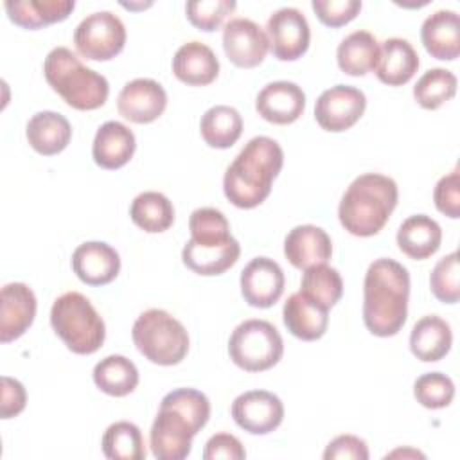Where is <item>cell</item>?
Returning <instances> with one entry per match:
<instances>
[{"label": "cell", "mask_w": 460, "mask_h": 460, "mask_svg": "<svg viewBox=\"0 0 460 460\" xmlns=\"http://www.w3.org/2000/svg\"><path fill=\"white\" fill-rule=\"evenodd\" d=\"M210 402L196 388H176L164 395L149 431L151 453L158 460H183L194 435L208 422Z\"/></svg>", "instance_id": "1"}, {"label": "cell", "mask_w": 460, "mask_h": 460, "mask_svg": "<svg viewBox=\"0 0 460 460\" xmlns=\"http://www.w3.org/2000/svg\"><path fill=\"white\" fill-rule=\"evenodd\" d=\"M410 273L394 259H376L363 280V322L379 338L395 336L408 316Z\"/></svg>", "instance_id": "2"}, {"label": "cell", "mask_w": 460, "mask_h": 460, "mask_svg": "<svg viewBox=\"0 0 460 460\" xmlns=\"http://www.w3.org/2000/svg\"><path fill=\"white\" fill-rule=\"evenodd\" d=\"M284 165V151L270 137H253L226 167L223 190L237 208H255L271 192L273 180Z\"/></svg>", "instance_id": "3"}, {"label": "cell", "mask_w": 460, "mask_h": 460, "mask_svg": "<svg viewBox=\"0 0 460 460\" xmlns=\"http://www.w3.org/2000/svg\"><path fill=\"white\" fill-rule=\"evenodd\" d=\"M397 183L385 174L358 176L343 192L338 217L341 226L356 237L376 235L390 219L397 205Z\"/></svg>", "instance_id": "4"}, {"label": "cell", "mask_w": 460, "mask_h": 460, "mask_svg": "<svg viewBox=\"0 0 460 460\" xmlns=\"http://www.w3.org/2000/svg\"><path fill=\"white\" fill-rule=\"evenodd\" d=\"M43 74L50 88L75 110H97L110 93L106 77L88 66L66 47L52 49L43 61Z\"/></svg>", "instance_id": "5"}, {"label": "cell", "mask_w": 460, "mask_h": 460, "mask_svg": "<svg viewBox=\"0 0 460 460\" xmlns=\"http://www.w3.org/2000/svg\"><path fill=\"white\" fill-rule=\"evenodd\" d=\"M50 325L74 354H93L106 338L104 320L92 302L77 291L63 293L54 300Z\"/></svg>", "instance_id": "6"}, {"label": "cell", "mask_w": 460, "mask_h": 460, "mask_svg": "<svg viewBox=\"0 0 460 460\" xmlns=\"http://www.w3.org/2000/svg\"><path fill=\"white\" fill-rule=\"evenodd\" d=\"M133 343L155 365H178L189 352V334L180 320L164 309H147L133 323Z\"/></svg>", "instance_id": "7"}, {"label": "cell", "mask_w": 460, "mask_h": 460, "mask_svg": "<svg viewBox=\"0 0 460 460\" xmlns=\"http://www.w3.org/2000/svg\"><path fill=\"white\" fill-rule=\"evenodd\" d=\"M230 359L246 372H262L275 367L284 354L280 332L268 320L241 322L228 340Z\"/></svg>", "instance_id": "8"}, {"label": "cell", "mask_w": 460, "mask_h": 460, "mask_svg": "<svg viewBox=\"0 0 460 460\" xmlns=\"http://www.w3.org/2000/svg\"><path fill=\"white\" fill-rule=\"evenodd\" d=\"M77 52L90 61H110L126 45V27L110 11H97L81 20L74 32Z\"/></svg>", "instance_id": "9"}, {"label": "cell", "mask_w": 460, "mask_h": 460, "mask_svg": "<svg viewBox=\"0 0 460 460\" xmlns=\"http://www.w3.org/2000/svg\"><path fill=\"white\" fill-rule=\"evenodd\" d=\"M241 255V246L232 234L190 237L183 250V264L198 275H221L232 268Z\"/></svg>", "instance_id": "10"}, {"label": "cell", "mask_w": 460, "mask_h": 460, "mask_svg": "<svg viewBox=\"0 0 460 460\" xmlns=\"http://www.w3.org/2000/svg\"><path fill=\"white\" fill-rule=\"evenodd\" d=\"M367 108L365 93L350 84H336L320 93L314 104V119L322 129L340 133L352 128Z\"/></svg>", "instance_id": "11"}, {"label": "cell", "mask_w": 460, "mask_h": 460, "mask_svg": "<svg viewBox=\"0 0 460 460\" xmlns=\"http://www.w3.org/2000/svg\"><path fill=\"white\" fill-rule=\"evenodd\" d=\"M266 36L273 56L280 61H295L302 58L311 41L309 23L295 7L277 9L266 22Z\"/></svg>", "instance_id": "12"}, {"label": "cell", "mask_w": 460, "mask_h": 460, "mask_svg": "<svg viewBox=\"0 0 460 460\" xmlns=\"http://www.w3.org/2000/svg\"><path fill=\"white\" fill-rule=\"evenodd\" d=\"M230 411L235 424L252 435L271 433L284 419L282 401L268 390H250L237 395Z\"/></svg>", "instance_id": "13"}, {"label": "cell", "mask_w": 460, "mask_h": 460, "mask_svg": "<svg viewBox=\"0 0 460 460\" xmlns=\"http://www.w3.org/2000/svg\"><path fill=\"white\" fill-rule=\"evenodd\" d=\"M223 49L226 58L239 68L261 65L270 50L266 32L248 18H234L223 29Z\"/></svg>", "instance_id": "14"}, {"label": "cell", "mask_w": 460, "mask_h": 460, "mask_svg": "<svg viewBox=\"0 0 460 460\" xmlns=\"http://www.w3.org/2000/svg\"><path fill=\"white\" fill-rule=\"evenodd\" d=\"M284 282L280 264L270 257H255L241 271V293L252 307H271L282 296Z\"/></svg>", "instance_id": "15"}, {"label": "cell", "mask_w": 460, "mask_h": 460, "mask_svg": "<svg viewBox=\"0 0 460 460\" xmlns=\"http://www.w3.org/2000/svg\"><path fill=\"white\" fill-rule=\"evenodd\" d=\"M167 108V93L164 86L147 77L126 83L117 99L119 113L135 124H149L156 120Z\"/></svg>", "instance_id": "16"}, {"label": "cell", "mask_w": 460, "mask_h": 460, "mask_svg": "<svg viewBox=\"0 0 460 460\" xmlns=\"http://www.w3.org/2000/svg\"><path fill=\"white\" fill-rule=\"evenodd\" d=\"M36 295L23 282H9L2 288L0 302V341L20 338L34 322Z\"/></svg>", "instance_id": "17"}, {"label": "cell", "mask_w": 460, "mask_h": 460, "mask_svg": "<svg viewBox=\"0 0 460 460\" xmlns=\"http://www.w3.org/2000/svg\"><path fill=\"white\" fill-rule=\"evenodd\" d=\"M305 108L304 90L291 81H273L268 83L255 99L257 113L271 124H291L295 122Z\"/></svg>", "instance_id": "18"}, {"label": "cell", "mask_w": 460, "mask_h": 460, "mask_svg": "<svg viewBox=\"0 0 460 460\" xmlns=\"http://www.w3.org/2000/svg\"><path fill=\"white\" fill-rule=\"evenodd\" d=\"M72 270L88 286H106L119 275L120 257L108 243L88 241L74 250Z\"/></svg>", "instance_id": "19"}, {"label": "cell", "mask_w": 460, "mask_h": 460, "mask_svg": "<svg viewBox=\"0 0 460 460\" xmlns=\"http://www.w3.org/2000/svg\"><path fill=\"white\" fill-rule=\"evenodd\" d=\"M284 255L296 270L327 264L332 255L329 234L314 225H298L284 239Z\"/></svg>", "instance_id": "20"}, {"label": "cell", "mask_w": 460, "mask_h": 460, "mask_svg": "<svg viewBox=\"0 0 460 460\" xmlns=\"http://www.w3.org/2000/svg\"><path fill=\"white\" fill-rule=\"evenodd\" d=\"M420 40L435 59L453 61L460 54V18L456 11L438 9L420 27Z\"/></svg>", "instance_id": "21"}, {"label": "cell", "mask_w": 460, "mask_h": 460, "mask_svg": "<svg viewBox=\"0 0 460 460\" xmlns=\"http://www.w3.org/2000/svg\"><path fill=\"white\" fill-rule=\"evenodd\" d=\"M135 147L137 140L133 131L122 122L108 120L95 133L92 156L102 169H120L131 160Z\"/></svg>", "instance_id": "22"}, {"label": "cell", "mask_w": 460, "mask_h": 460, "mask_svg": "<svg viewBox=\"0 0 460 460\" xmlns=\"http://www.w3.org/2000/svg\"><path fill=\"white\" fill-rule=\"evenodd\" d=\"M172 74L189 86L210 84L219 74L214 50L201 41L183 43L172 58Z\"/></svg>", "instance_id": "23"}, {"label": "cell", "mask_w": 460, "mask_h": 460, "mask_svg": "<svg viewBox=\"0 0 460 460\" xmlns=\"http://www.w3.org/2000/svg\"><path fill=\"white\" fill-rule=\"evenodd\" d=\"M419 68V56L404 38H388L379 45L376 75L388 86L406 84Z\"/></svg>", "instance_id": "24"}, {"label": "cell", "mask_w": 460, "mask_h": 460, "mask_svg": "<svg viewBox=\"0 0 460 460\" xmlns=\"http://www.w3.org/2000/svg\"><path fill=\"white\" fill-rule=\"evenodd\" d=\"M329 311L305 298L300 291L288 296L282 307V320L288 331L304 340L314 341L322 338L329 325Z\"/></svg>", "instance_id": "25"}, {"label": "cell", "mask_w": 460, "mask_h": 460, "mask_svg": "<svg viewBox=\"0 0 460 460\" xmlns=\"http://www.w3.org/2000/svg\"><path fill=\"white\" fill-rule=\"evenodd\" d=\"M25 137L36 153L52 156L68 146L72 126L68 119L58 111H38L29 119Z\"/></svg>", "instance_id": "26"}, {"label": "cell", "mask_w": 460, "mask_h": 460, "mask_svg": "<svg viewBox=\"0 0 460 460\" xmlns=\"http://www.w3.org/2000/svg\"><path fill=\"white\" fill-rule=\"evenodd\" d=\"M442 243L440 225L426 214L406 217L397 230L399 250L415 261L431 257Z\"/></svg>", "instance_id": "27"}, {"label": "cell", "mask_w": 460, "mask_h": 460, "mask_svg": "<svg viewBox=\"0 0 460 460\" xmlns=\"http://www.w3.org/2000/svg\"><path fill=\"white\" fill-rule=\"evenodd\" d=\"M453 343V332L446 320L437 314L422 316L411 329L410 349L411 354L424 361L433 363L442 359Z\"/></svg>", "instance_id": "28"}, {"label": "cell", "mask_w": 460, "mask_h": 460, "mask_svg": "<svg viewBox=\"0 0 460 460\" xmlns=\"http://www.w3.org/2000/svg\"><path fill=\"white\" fill-rule=\"evenodd\" d=\"M13 23L23 29H41L63 22L74 11V0H11L4 4Z\"/></svg>", "instance_id": "29"}, {"label": "cell", "mask_w": 460, "mask_h": 460, "mask_svg": "<svg viewBox=\"0 0 460 460\" xmlns=\"http://www.w3.org/2000/svg\"><path fill=\"white\" fill-rule=\"evenodd\" d=\"M379 58V41L368 31H354L345 36L336 50L338 66L349 75H365L376 68Z\"/></svg>", "instance_id": "30"}, {"label": "cell", "mask_w": 460, "mask_h": 460, "mask_svg": "<svg viewBox=\"0 0 460 460\" xmlns=\"http://www.w3.org/2000/svg\"><path fill=\"white\" fill-rule=\"evenodd\" d=\"M199 133L207 146L216 149L232 147L243 133L241 113L226 104L208 108L199 120Z\"/></svg>", "instance_id": "31"}, {"label": "cell", "mask_w": 460, "mask_h": 460, "mask_svg": "<svg viewBox=\"0 0 460 460\" xmlns=\"http://www.w3.org/2000/svg\"><path fill=\"white\" fill-rule=\"evenodd\" d=\"M93 383L111 397H124L137 388L138 370L126 356L111 354L93 367Z\"/></svg>", "instance_id": "32"}, {"label": "cell", "mask_w": 460, "mask_h": 460, "mask_svg": "<svg viewBox=\"0 0 460 460\" xmlns=\"http://www.w3.org/2000/svg\"><path fill=\"white\" fill-rule=\"evenodd\" d=\"M129 217L144 232L160 234L174 223V207L165 194L146 190L131 201Z\"/></svg>", "instance_id": "33"}, {"label": "cell", "mask_w": 460, "mask_h": 460, "mask_svg": "<svg viewBox=\"0 0 460 460\" xmlns=\"http://www.w3.org/2000/svg\"><path fill=\"white\" fill-rule=\"evenodd\" d=\"M300 293L311 302L331 309L343 295V280L338 270L327 264H316L304 270L300 280Z\"/></svg>", "instance_id": "34"}, {"label": "cell", "mask_w": 460, "mask_h": 460, "mask_svg": "<svg viewBox=\"0 0 460 460\" xmlns=\"http://www.w3.org/2000/svg\"><path fill=\"white\" fill-rule=\"evenodd\" d=\"M102 453L110 460H144L146 447L142 431L137 424L128 420L113 422L106 428L102 440Z\"/></svg>", "instance_id": "35"}, {"label": "cell", "mask_w": 460, "mask_h": 460, "mask_svg": "<svg viewBox=\"0 0 460 460\" xmlns=\"http://www.w3.org/2000/svg\"><path fill=\"white\" fill-rule=\"evenodd\" d=\"M456 93V75L446 68H429L413 86V97L424 110H437Z\"/></svg>", "instance_id": "36"}, {"label": "cell", "mask_w": 460, "mask_h": 460, "mask_svg": "<svg viewBox=\"0 0 460 460\" xmlns=\"http://www.w3.org/2000/svg\"><path fill=\"white\" fill-rule=\"evenodd\" d=\"M413 395L424 408L440 410L451 404L455 397V383L442 372H428L415 379Z\"/></svg>", "instance_id": "37"}, {"label": "cell", "mask_w": 460, "mask_h": 460, "mask_svg": "<svg viewBox=\"0 0 460 460\" xmlns=\"http://www.w3.org/2000/svg\"><path fill=\"white\" fill-rule=\"evenodd\" d=\"M429 288L437 300L444 304H456L460 298L458 288V252H451L449 255L442 257L431 275H429Z\"/></svg>", "instance_id": "38"}, {"label": "cell", "mask_w": 460, "mask_h": 460, "mask_svg": "<svg viewBox=\"0 0 460 460\" xmlns=\"http://www.w3.org/2000/svg\"><path fill=\"white\" fill-rule=\"evenodd\" d=\"M237 7L234 0H199L187 2L185 13L189 22L205 32H212L221 27L225 18Z\"/></svg>", "instance_id": "39"}, {"label": "cell", "mask_w": 460, "mask_h": 460, "mask_svg": "<svg viewBox=\"0 0 460 460\" xmlns=\"http://www.w3.org/2000/svg\"><path fill=\"white\" fill-rule=\"evenodd\" d=\"M311 7L318 20L327 27H341L352 22L359 11V0H313Z\"/></svg>", "instance_id": "40"}, {"label": "cell", "mask_w": 460, "mask_h": 460, "mask_svg": "<svg viewBox=\"0 0 460 460\" xmlns=\"http://www.w3.org/2000/svg\"><path fill=\"white\" fill-rule=\"evenodd\" d=\"M433 201L438 212L456 219L460 217V172L455 167L449 174L442 176L433 190Z\"/></svg>", "instance_id": "41"}, {"label": "cell", "mask_w": 460, "mask_h": 460, "mask_svg": "<svg viewBox=\"0 0 460 460\" xmlns=\"http://www.w3.org/2000/svg\"><path fill=\"white\" fill-rule=\"evenodd\" d=\"M325 460H368L367 442L356 435H340L332 438L325 451Z\"/></svg>", "instance_id": "42"}, {"label": "cell", "mask_w": 460, "mask_h": 460, "mask_svg": "<svg viewBox=\"0 0 460 460\" xmlns=\"http://www.w3.org/2000/svg\"><path fill=\"white\" fill-rule=\"evenodd\" d=\"M205 460H243L246 458V451L241 444V440L230 433H216L212 435L203 449Z\"/></svg>", "instance_id": "43"}, {"label": "cell", "mask_w": 460, "mask_h": 460, "mask_svg": "<svg viewBox=\"0 0 460 460\" xmlns=\"http://www.w3.org/2000/svg\"><path fill=\"white\" fill-rule=\"evenodd\" d=\"M27 402V392L23 385L18 379H13L9 376L2 377V404H0V415L2 419L16 417L23 411Z\"/></svg>", "instance_id": "44"}]
</instances>
